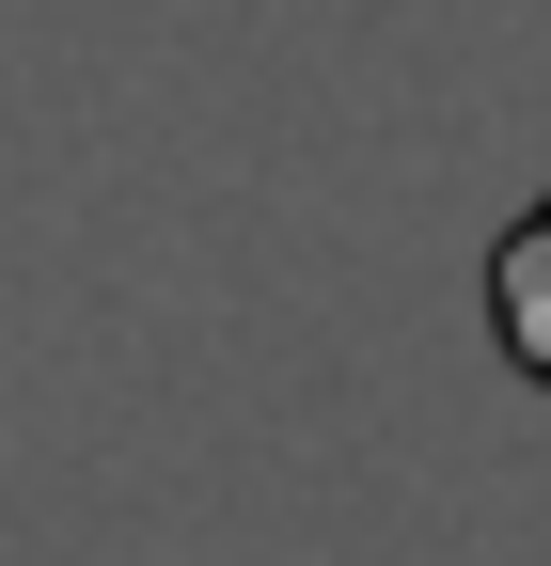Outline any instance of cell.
Masks as SVG:
<instances>
[{
    "label": "cell",
    "mask_w": 551,
    "mask_h": 566,
    "mask_svg": "<svg viewBox=\"0 0 551 566\" xmlns=\"http://www.w3.org/2000/svg\"><path fill=\"white\" fill-rule=\"evenodd\" d=\"M489 331H505V363L551 394V205H520V221L489 237Z\"/></svg>",
    "instance_id": "obj_1"
}]
</instances>
